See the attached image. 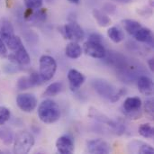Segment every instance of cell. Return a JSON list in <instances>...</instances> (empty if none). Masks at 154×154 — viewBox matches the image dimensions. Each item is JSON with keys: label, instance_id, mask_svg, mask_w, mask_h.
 <instances>
[{"label": "cell", "instance_id": "cell-1", "mask_svg": "<svg viewBox=\"0 0 154 154\" xmlns=\"http://www.w3.org/2000/svg\"><path fill=\"white\" fill-rule=\"evenodd\" d=\"M38 116L44 124H53L60 117V106L55 101L45 99L38 106Z\"/></svg>", "mask_w": 154, "mask_h": 154}, {"label": "cell", "instance_id": "cell-2", "mask_svg": "<svg viewBox=\"0 0 154 154\" xmlns=\"http://www.w3.org/2000/svg\"><path fill=\"white\" fill-rule=\"evenodd\" d=\"M96 92L102 97L115 103L125 93L124 89H116L111 83L105 79H95L92 83Z\"/></svg>", "mask_w": 154, "mask_h": 154}, {"label": "cell", "instance_id": "cell-3", "mask_svg": "<svg viewBox=\"0 0 154 154\" xmlns=\"http://www.w3.org/2000/svg\"><path fill=\"white\" fill-rule=\"evenodd\" d=\"M0 36L3 39L5 46L13 51H15L23 46L22 40L20 37L14 34V27L8 20H4L2 22Z\"/></svg>", "mask_w": 154, "mask_h": 154}, {"label": "cell", "instance_id": "cell-4", "mask_svg": "<svg viewBox=\"0 0 154 154\" xmlns=\"http://www.w3.org/2000/svg\"><path fill=\"white\" fill-rule=\"evenodd\" d=\"M13 143V151L14 153L25 154L32 150L35 141L33 135L31 133L27 131H22L15 135Z\"/></svg>", "mask_w": 154, "mask_h": 154}, {"label": "cell", "instance_id": "cell-5", "mask_svg": "<svg viewBox=\"0 0 154 154\" xmlns=\"http://www.w3.org/2000/svg\"><path fill=\"white\" fill-rule=\"evenodd\" d=\"M57 70V62L50 55H42L40 58V68L39 74L44 82L51 80Z\"/></svg>", "mask_w": 154, "mask_h": 154}, {"label": "cell", "instance_id": "cell-6", "mask_svg": "<svg viewBox=\"0 0 154 154\" xmlns=\"http://www.w3.org/2000/svg\"><path fill=\"white\" fill-rule=\"evenodd\" d=\"M143 106L142 99L138 97H127L123 105L125 115L131 119L140 118L142 116L141 108Z\"/></svg>", "mask_w": 154, "mask_h": 154}, {"label": "cell", "instance_id": "cell-7", "mask_svg": "<svg viewBox=\"0 0 154 154\" xmlns=\"http://www.w3.org/2000/svg\"><path fill=\"white\" fill-rule=\"evenodd\" d=\"M61 32L66 39L76 42L82 41L85 36L83 29L76 22H70L65 24L61 29Z\"/></svg>", "mask_w": 154, "mask_h": 154}, {"label": "cell", "instance_id": "cell-8", "mask_svg": "<svg viewBox=\"0 0 154 154\" xmlns=\"http://www.w3.org/2000/svg\"><path fill=\"white\" fill-rule=\"evenodd\" d=\"M84 51L94 59H104L106 55V48L101 42L88 40L84 43Z\"/></svg>", "mask_w": 154, "mask_h": 154}, {"label": "cell", "instance_id": "cell-9", "mask_svg": "<svg viewBox=\"0 0 154 154\" xmlns=\"http://www.w3.org/2000/svg\"><path fill=\"white\" fill-rule=\"evenodd\" d=\"M16 104L22 111L25 113H31L37 106V98L33 94H19L16 97Z\"/></svg>", "mask_w": 154, "mask_h": 154}, {"label": "cell", "instance_id": "cell-10", "mask_svg": "<svg viewBox=\"0 0 154 154\" xmlns=\"http://www.w3.org/2000/svg\"><path fill=\"white\" fill-rule=\"evenodd\" d=\"M45 83L41 75L37 72H32L29 76L21 77L17 81V88L19 90H24L35 86H40Z\"/></svg>", "mask_w": 154, "mask_h": 154}, {"label": "cell", "instance_id": "cell-11", "mask_svg": "<svg viewBox=\"0 0 154 154\" xmlns=\"http://www.w3.org/2000/svg\"><path fill=\"white\" fill-rule=\"evenodd\" d=\"M87 150L92 154H107L110 152V145L103 139H94L87 143Z\"/></svg>", "mask_w": 154, "mask_h": 154}, {"label": "cell", "instance_id": "cell-12", "mask_svg": "<svg viewBox=\"0 0 154 154\" xmlns=\"http://www.w3.org/2000/svg\"><path fill=\"white\" fill-rule=\"evenodd\" d=\"M56 148L60 154H71L74 152V142L69 135H62L56 141Z\"/></svg>", "mask_w": 154, "mask_h": 154}, {"label": "cell", "instance_id": "cell-13", "mask_svg": "<svg viewBox=\"0 0 154 154\" xmlns=\"http://www.w3.org/2000/svg\"><path fill=\"white\" fill-rule=\"evenodd\" d=\"M68 79L69 83V88L71 91H77L85 82L84 75L75 69H71L69 70Z\"/></svg>", "mask_w": 154, "mask_h": 154}, {"label": "cell", "instance_id": "cell-14", "mask_svg": "<svg viewBox=\"0 0 154 154\" xmlns=\"http://www.w3.org/2000/svg\"><path fill=\"white\" fill-rule=\"evenodd\" d=\"M8 58L13 62L20 64V65H23V66L28 65L31 62V58L29 56V53L27 52L23 45L20 47L18 50H16L15 51H14L13 54H10Z\"/></svg>", "mask_w": 154, "mask_h": 154}, {"label": "cell", "instance_id": "cell-15", "mask_svg": "<svg viewBox=\"0 0 154 154\" xmlns=\"http://www.w3.org/2000/svg\"><path fill=\"white\" fill-rule=\"evenodd\" d=\"M137 86H138L139 91L143 95L147 96V97H151L153 95V81L149 77H147V76L139 77V79L137 80Z\"/></svg>", "mask_w": 154, "mask_h": 154}, {"label": "cell", "instance_id": "cell-16", "mask_svg": "<svg viewBox=\"0 0 154 154\" xmlns=\"http://www.w3.org/2000/svg\"><path fill=\"white\" fill-rule=\"evenodd\" d=\"M134 38L136 41L140 42H144L149 44L150 46H153V35L152 31L149 28L145 27H141L135 33H134Z\"/></svg>", "mask_w": 154, "mask_h": 154}, {"label": "cell", "instance_id": "cell-17", "mask_svg": "<svg viewBox=\"0 0 154 154\" xmlns=\"http://www.w3.org/2000/svg\"><path fill=\"white\" fill-rule=\"evenodd\" d=\"M65 53H66L67 57H69V59L76 60V59H79L81 56V54H82V48H81V46L78 42H69L66 46Z\"/></svg>", "mask_w": 154, "mask_h": 154}, {"label": "cell", "instance_id": "cell-18", "mask_svg": "<svg viewBox=\"0 0 154 154\" xmlns=\"http://www.w3.org/2000/svg\"><path fill=\"white\" fill-rule=\"evenodd\" d=\"M107 35L110 38V40L116 43H119L125 39V33L123 30L119 28L118 26L110 27L107 30Z\"/></svg>", "mask_w": 154, "mask_h": 154}, {"label": "cell", "instance_id": "cell-19", "mask_svg": "<svg viewBox=\"0 0 154 154\" xmlns=\"http://www.w3.org/2000/svg\"><path fill=\"white\" fill-rule=\"evenodd\" d=\"M92 13H93L94 18L97 20V23H98L99 26L106 27V26H108L110 24L111 19L108 17L107 14H106L102 11H100L98 9H94Z\"/></svg>", "mask_w": 154, "mask_h": 154}, {"label": "cell", "instance_id": "cell-20", "mask_svg": "<svg viewBox=\"0 0 154 154\" xmlns=\"http://www.w3.org/2000/svg\"><path fill=\"white\" fill-rule=\"evenodd\" d=\"M123 25L125 30L130 34V35H134V33L142 27V24L135 21V20H132V19H125L123 21Z\"/></svg>", "mask_w": 154, "mask_h": 154}, {"label": "cell", "instance_id": "cell-21", "mask_svg": "<svg viewBox=\"0 0 154 154\" xmlns=\"http://www.w3.org/2000/svg\"><path fill=\"white\" fill-rule=\"evenodd\" d=\"M14 134L12 130L9 128L4 127L3 125H0V141L3 142V143L9 145L14 141Z\"/></svg>", "mask_w": 154, "mask_h": 154}, {"label": "cell", "instance_id": "cell-22", "mask_svg": "<svg viewBox=\"0 0 154 154\" xmlns=\"http://www.w3.org/2000/svg\"><path fill=\"white\" fill-rule=\"evenodd\" d=\"M63 89V84L61 82H54L47 87L44 96L45 97H54L60 93Z\"/></svg>", "mask_w": 154, "mask_h": 154}, {"label": "cell", "instance_id": "cell-23", "mask_svg": "<svg viewBox=\"0 0 154 154\" xmlns=\"http://www.w3.org/2000/svg\"><path fill=\"white\" fill-rule=\"evenodd\" d=\"M141 136L146 139H152L154 136L153 127L149 124H143L139 127L138 130Z\"/></svg>", "mask_w": 154, "mask_h": 154}, {"label": "cell", "instance_id": "cell-24", "mask_svg": "<svg viewBox=\"0 0 154 154\" xmlns=\"http://www.w3.org/2000/svg\"><path fill=\"white\" fill-rule=\"evenodd\" d=\"M10 110L5 106H0V125H4L10 119Z\"/></svg>", "mask_w": 154, "mask_h": 154}, {"label": "cell", "instance_id": "cell-25", "mask_svg": "<svg viewBox=\"0 0 154 154\" xmlns=\"http://www.w3.org/2000/svg\"><path fill=\"white\" fill-rule=\"evenodd\" d=\"M23 3L27 8L35 10V9L41 8V6L42 5L43 0H23Z\"/></svg>", "mask_w": 154, "mask_h": 154}, {"label": "cell", "instance_id": "cell-26", "mask_svg": "<svg viewBox=\"0 0 154 154\" xmlns=\"http://www.w3.org/2000/svg\"><path fill=\"white\" fill-rule=\"evenodd\" d=\"M144 110L146 114L150 116L151 119H153V101L152 100H146L144 103Z\"/></svg>", "mask_w": 154, "mask_h": 154}, {"label": "cell", "instance_id": "cell-27", "mask_svg": "<svg viewBox=\"0 0 154 154\" xmlns=\"http://www.w3.org/2000/svg\"><path fill=\"white\" fill-rule=\"evenodd\" d=\"M137 152L142 154H153L154 150L151 145L145 144V143H142L141 147L137 150Z\"/></svg>", "mask_w": 154, "mask_h": 154}, {"label": "cell", "instance_id": "cell-28", "mask_svg": "<svg viewBox=\"0 0 154 154\" xmlns=\"http://www.w3.org/2000/svg\"><path fill=\"white\" fill-rule=\"evenodd\" d=\"M6 55H7V47L5 46L3 39L0 36V56L5 57Z\"/></svg>", "mask_w": 154, "mask_h": 154}, {"label": "cell", "instance_id": "cell-29", "mask_svg": "<svg viewBox=\"0 0 154 154\" xmlns=\"http://www.w3.org/2000/svg\"><path fill=\"white\" fill-rule=\"evenodd\" d=\"M148 64H149V68L152 71H153L154 69V60L152 58L148 60Z\"/></svg>", "mask_w": 154, "mask_h": 154}, {"label": "cell", "instance_id": "cell-30", "mask_svg": "<svg viewBox=\"0 0 154 154\" xmlns=\"http://www.w3.org/2000/svg\"><path fill=\"white\" fill-rule=\"evenodd\" d=\"M114 1H116V2H119V3H123V4H127V3L132 2L133 0H114Z\"/></svg>", "mask_w": 154, "mask_h": 154}, {"label": "cell", "instance_id": "cell-31", "mask_svg": "<svg viewBox=\"0 0 154 154\" xmlns=\"http://www.w3.org/2000/svg\"><path fill=\"white\" fill-rule=\"evenodd\" d=\"M69 1L72 4H79L80 2V0H69Z\"/></svg>", "mask_w": 154, "mask_h": 154}, {"label": "cell", "instance_id": "cell-32", "mask_svg": "<svg viewBox=\"0 0 154 154\" xmlns=\"http://www.w3.org/2000/svg\"><path fill=\"white\" fill-rule=\"evenodd\" d=\"M0 153H3V152H2V151H0Z\"/></svg>", "mask_w": 154, "mask_h": 154}]
</instances>
